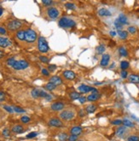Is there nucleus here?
<instances>
[{"label": "nucleus", "instance_id": "1", "mask_svg": "<svg viewBox=\"0 0 139 141\" xmlns=\"http://www.w3.org/2000/svg\"><path fill=\"white\" fill-rule=\"evenodd\" d=\"M75 116H76V112L72 109H68L62 110L59 115V117L63 121H71V120L74 118Z\"/></svg>", "mask_w": 139, "mask_h": 141}, {"label": "nucleus", "instance_id": "2", "mask_svg": "<svg viewBox=\"0 0 139 141\" xmlns=\"http://www.w3.org/2000/svg\"><path fill=\"white\" fill-rule=\"evenodd\" d=\"M58 24L61 27H65V28H69L73 27L75 26V22L72 19H69L67 17H62L59 20Z\"/></svg>", "mask_w": 139, "mask_h": 141}, {"label": "nucleus", "instance_id": "3", "mask_svg": "<svg viewBox=\"0 0 139 141\" xmlns=\"http://www.w3.org/2000/svg\"><path fill=\"white\" fill-rule=\"evenodd\" d=\"M38 47H39V51L42 53H46L49 51V45L47 43L45 38L39 37V40H38Z\"/></svg>", "mask_w": 139, "mask_h": 141}, {"label": "nucleus", "instance_id": "4", "mask_svg": "<svg viewBox=\"0 0 139 141\" xmlns=\"http://www.w3.org/2000/svg\"><path fill=\"white\" fill-rule=\"evenodd\" d=\"M37 39L36 32L32 29H27L25 31V40L27 43H33Z\"/></svg>", "mask_w": 139, "mask_h": 141}, {"label": "nucleus", "instance_id": "5", "mask_svg": "<svg viewBox=\"0 0 139 141\" xmlns=\"http://www.w3.org/2000/svg\"><path fill=\"white\" fill-rule=\"evenodd\" d=\"M29 66L28 62L25 60H20V61H16L15 63L13 66V69L15 70H22L25 69Z\"/></svg>", "mask_w": 139, "mask_h": 141}, {"label": "nucleus", "instance_id": "6", "mask_svg": "<svg viewBox=\"0 0 139 141\" xmlns=\"http://www.w3.org/2000/svg\"><path fill=\"white\" fill-rule=\"evenodd\" d=\"M22 23L20 22V21L17 20H14L11 21L10 22L8 23V28L9 30H11V31H15V30H18L22 27Z\"/></svg>", "mask_w": 139, "mask_h": 141}, {"label": "nucleus", "instance_id": "7", "mask_svg": "<svg viewBox=\"0 0 139 141\" xmlns=\"http://www.w3.org/2000/svg\"><path fill=\"white\" fill-rule=\"evenodd\" d=\"M79 92L81 93H87L90 92V91H92L93 93H97V90L94 87H91V86H85V85H81V86H79Z\"/></svg>", "mask_w": 139, "mask_h": 141}, {"label": "nucleus", "instance_id": "8", "mask_svg": "<svg viewBox=\"0 0 139 141\" xmlns=\"http://www.w3.org/2000/svg\"><path fill=\"white\" fill-rule=\"evenodd\" d=\"M49 126L54 127V128H62L63 127V122L62 121V120L58 119V118H52L50 119L48 122Z\"/></svg>", "mask_w": 139, "mask_h": 141}, {"label": "nucleus", "instance_id": "9", "mask_svg": "<svg viewBox=\"0 0 139 141\" xmlns=\"http://www.w3.org/2000/svg\"><path fill=\"white\" fill-rule=\"evenodd\" d=\"M47 14H48V16L49 18L56 19L59 16V10L56 8L51 7V8L48 9V10H47Z\"/></svg>", "mask_w": 139, "mask_h": 141}, {"label": "nucleus", "instance_id": "10", "mask_svg": "<svg viewBox=\"0 0 139 141\" xmlns=\"http://www.w3.org/2000/svg\"><path fill=\"white\" fill-rule=\"evenodd\" d=\"M64 107H65V104L62 102H55L50 106L51 109L54 110V111H61V110L64 109Z\"/></svg>", "mask_w": 139, "mask_h": 141}, {"label": "nucleus", "instance_id": "11", "mask_svg": "<svg viewBox=\"0 0 139 141\" xmlns=\"http://www.w3.org/2000/svg\"><path fill=\"white\" fill-rule=\"evenodd\" d=\"M49 82L53 85H55V86H60V85L62 84V80L61 77L59 76H52L50 77L49 80Z\"/></svg>", "mask_w": 139, "mask_h": 141}, {"label": "nucleus", "instance_id": "12", "mask_svg": "<svg viewBox=\"0 0 139 141\" xmlns=\"http://www.w3.org/2000/svg\"><path fill=\"white\" fill-rule=\"evenodd\" d=\"M126 132H127L126 128L125 126L124 127L122 126V127H119V128H118L116 129L115 134H116L117 137H119V138H123L124 136H125V134L126 133Z\"/></svg>", "mask_w": 139, "mask_h": 141}, {"label": "nucleus", "instance_id": "13", "mask_svg": "<svg viewBox=\"0 0 139 141\" xmlns=\"http://www.w3.org/2000/svg\"><path fill=\"white\" fill-rule=\"evenodd\" d=\"M83 133V128H81V127H73V128L70 129V133H71V135H76V136H79L80 135L81 133Z\"/></svg>", "mask_w": 139, "mask_h": 141}, {"label": "nucleus", "instance_id": "14", "mask_svg": "<svg viewBox=\"0 0 139 141\" xmlns=\"http://www.w3.org/2000/svg\"><path fill=\"white\" fill-rule=\"evenodd\" d=\"M9 45H11V42L9 39L4 37H0V47L2 48H6Z\"/></svg>", "mask_w": 139, "mask_h": 141}, {"label": "nucleus", "instance_id": "15", "mask_svg": "<svg viewBox=\"0 0 139 141\" xmlns=\"http://www.w3.org/2000/svg\"><path fill=\"white\" fill-rule=\"evenodd\" d=\"M63 76H64V78H66L67 80L72 81V80L75 79L76 74H75V73H74L73 71H70V70H66V71L63 72Z\"/></svg>", "mask_w": 139, "mask_h": 141}, {"label": "nucleus", "instance_id": "16", "mask_svg": "<svg viewBox=\"0 0 139 141\" xmlns=\"http://www.w3.org/2000/svg\"><path fill=\"white\" fill-rule=\"evenodd\" d=\"M109 60H110V56L108 54H103L102 56V60L100 62V65L102 66V67H106V66L108 65Z\"/></svg>", "mask_w": 139, "mask_h": 141}, {"label": "nucleus", "instance_id": "17", "mask_svg": "<svg viewBox=\"0 0 139 141\" xmlns=\"http://www.w3.org/2000/svg\"><path fill=\"white\" fill-rule=\"evenodd\" d=\"M128 80L129 81L131 82V83L134 84H139V75L137 74H130L128 76Z\"/></svg>", "mask_w": 139, "mask_h": 141}, {"label": "nucleus", "instance_id": "18", "mask_svg": "<svg viewBox=\"0 0 139 141\" xmlns=\"http://www.w3.org/2000/svg\"><path fill=\"white\" fill-rule=\"evenodd\" d=\"M98 15L100 16H111L112 14L108 9L102 8V9H101L98 10Z\"/></svg>", "mask_w": 139, "mask_h": 141}, {"label": "nucleus", "instance_id": "19", "mask_svg": "<svg viewBox=\"0 0 139 141\" xmlns=\"http://www.w3.org/2000/svg\"><path fill=\"white\" fill-rule=\"evenodd\" d=\"M11 131H12L13 133H17L18 134V133H22L25 130H24V128H23V127H22L21 125H15L12 128Z\"/></svg>", "mask_w": 139, "mask_h": 141}, {"label": "nucleus", "instance_id": "20", "mask_svg": "<svg viewBox=\"0 0 139 141\" xmlns=\"http://www.w3.org/2000/svg\"><path fill=\"white\" fill-rule=\"evenodd\" d=\"M100 94L98 93H92V94H90V95L87 97V100L88 101H91V102H93V101H96L99 98H100Z\"/></svg>", "mask_w": 139, "mask_h": 141}, {"label": "nucleus", "instance_id": "21", "mask_svg": "<svg viewBox=\"0 0 139 141\" xmlns=\"http://www.w3.org/2000/svg\"><path fill=\"white\" fill-rule=\"evenodd\" d=\"M118 21L120 22L121 25L127 24V17L124 15V14H120V15H119V18H118Z\"/></svg>", "mask_w": 139, "mask_h": 141}, {"label": "nucleus", "instance_id": "22", "mask_svg": "<svg viewBox=\"0 0 139 141\" xmlns=\"http://www.w3.org/2000/svg\"><path fill=\"white\" fill-rule=\"evenodd\" d=\"M85 109H86L87 113H89V114H92V113H94L96 111V105H94V104H90V105H88V106L86 107Z\"/></svg>", "mask_w": 139, "mask_h": 141}, {"label": "nucleus", "instance_id": "23", "mask_svg": "<svg viewBox=\"0 0 139 141\" xmlns=\"http://www.w3.org/2000/svg\"><path fill=\"white\" fill-rule=\"evenodd\" d=\"M16 37L18 38L20 40H25V31L24 30H20L16 33Z\"/></svg>", "mask_w": 139, "mask_h": 141}, {"label": "nucleus", "instance_id": "24", "mask_svg": "<svg viewBox=\"0 0 139 141\" xmlns=\"http://www.w3.org/2000/svg\"><path fill=\"white\" fill-rule=\"evenodd\" d=\"M58 139H59V141H67L68 139V136L67 133H61L58 134Z\"/></svg>", "mask_w": 139, "mask_h": 141}, {"label": "nucleus", "instance_id": "25", "mask_svg": "<svg viewBox=\"0 0 139 141\" xmlns=\"http://www.w3.org/2000/svg\"><path fill=\"white\" fill-rule=\"evenodd\" d=\"M123 125L126 127V128H133L134 126H135V124L133 123V122H131V121H129V120H124L123 121Z\"/></svg>", "mask_w": 139, "mask_h": 141}, {"label": "nucleus", "instance_id": "26", "mask_svg": "<svg viewBox=\"0 0 139 141\" xmlns=\"http://www.w3.org/2000/svg\"><path fill=\"white\" fill-rule=\"evenodd\" d=\"M31 94H32V98H39L40 97V90H39V89H33V90L32 91Z\"/></svg>", "mask_w": 139, "mask_h": 141}, {"label": "nucleus", "instance_id": "27", "mask_svg": "<svg viewBox=\"0 0 139 141\" xmlns=\"http://www.w3.org/2000/svg\"><path fill=\"white\" fill-rule=\"evenodd\" d=\"M129 66H130V64H129V62H127V61H122V62H120V68L122 69V71L123 70H126L129 68Z\"/></svg>", "mask_w": 139, "mask_h": 141}, {"label": "nucleus", "instance_id": "28", "mask_svg": "<svg viewBox=\"0 0 139 141\" xmlns=\"http://www.w3.org/2000/svg\"><path fill=\"white\" fill-rule=\"evenodd\" d=\"M118 34H119V38L122 39H126L127 36H128V34H127L126 31H121V30H119V31H118Z\"/></svg>", "mask_w": 139, "mask_h": 141}, {"label": "nucleus", "instance_id": "29", "mask_svg": "<svg viewBox=\"0 0 139 141\" xmlns=\"http://www.w3.org/2000/svg\"><path fill=\"white\" fill-rule=\"evenodd\" d=\"M119 55L122 56H128V52H127V51L126 50L125 47H119Z\"/></svg>", "mask_w": 139, "mask_h": 141}, {"label": "nucleus", "instance_id": "30", "mask_svg": "<svg viewBox=\"0 0 139 141\" xmlns=\"http://www.w3.org/2000/svg\"><path fill=\"white\" fill-rule=\"evenodd\" d=\"M56 87V86H55V85L49 83V82L48 84H46L45 86H44V88H45L47 91H53V90H55Z\"/></svg>", "mask_w": 139, "mask_h": 141}, {"label": "nucleus", "instance_id": "31", "mask_svg": "<svg viewBox=\"0 0 139 141\" xmlns=\"http://www.w3.org/2000/svg\"><path fill=\"white\" fill-rule=\"evenodd\" d=\"M79 98H80V95H79V93L76 92V91H74V92L70 93V98L73 99V100L79 99Z\"/></svg>", "mask_w": 139, "mask_h": 141}, {"label": "nucleus", "instance_id": "32", "mask_svg": "<svg viewBox=\"0 0 139 141\" xmlns=\"http://www.w3.org/2000/svg\"><path fill=\"white\" fill-rule=\"evenodd\" d=\"M127 141H139L138 135H131L127 138Z\"/></svg>", "mask_w": 139, "mask_h": 141}, {"label": "nucleus", "instance_id": "33", "mask_svg": "<svg viewBox=\"0 0 139 141\" xmlns=\"http://www.w3.org/2000/svg\"><path fill=\"white\" fill-rule=\"evenodd\" d=\"M16 61L14 59V58H9L8 60H7V64H8V66H9V67H12L13 68V66L14 64L15 63Z\"/></svg>", "mask_w": 139, "mask_h": 141}, {"label": "nucleus", "instance_id": "34", "mask_svg": "<svg viewBox=\"0 0 139 141\" xmlns=\"http://www.w3.org/2000/svg\"><path fill=\"white\" fill-rule=\"evenodd\" d=\"M96 51H97V52L99 54H102L105 51V46L103 45V44H101V45H99L97 48H96Z\"/></svg>", "mask_w": 139, "mask_h": 141}, {"label": "nucleus", "instance_id": "35", "mask_svg": "<svg viewBox=\"0 0 139 141\" xmlns=\"http://www.w3.org/2000/svg\"><path fill=\"white\" fill-rule=\"evenodd\" d=\"M3 135L5 138H9L10 137V131L8 128H4L3 130Z\"/></svg>", "mask_w": 139, "mask_h": 141}, {"label": "nucleus", "instance_id": "36", "mask_svg": "<svg viewBox=\"0 0 139 141\" xmlns=\"http://www.w3.org/2000/svg\"><path fill=\"white\" fill-rule=\"evenodd\" d=\"M111 123L114 126H120L121 124H123V121H122V120H114V121H113Z\"/></svg>", "mask_w": 139, "mask_h": 141}, {"label": "nucleus", "instance_id": "37", "mask_svg": "<svg viewBox=\"0 0 139 141\" xmlns=\"http://www.w3.org/2000/svg\"><path fill=\"white\" fill-rule=\"evenodd\" d=\"M65 7L68 9H75V4L72 3H66Z\"/></svg>", "mask_w": 139, "mask_h": 141}, {"label": "nucleus", "instance_id": "38", "mask_svg": "<svg viewBox=\"0 0 139 141\" xmlns=\"http://www.w3.org/2000/svg\"><path fill=\"white\" fill-rule=\"evenodd\" d=\"M37 135H38L37 133H35V132H32V133H28V134L27 135V138H33L36 137Z\"/></svg>", "mask_w": 139, "mask_h": 141}, {"label": "nucleus", "instance_id": "39", "mask_svg": "<svg viewBox=\"0 0 139 141\" xmlns=\"http://www.w3.org/2000/svg\"><path fill=\"white\" fill-rule=\"evenodd\" d=\"M39 60L44 63H48L49 62V59L48 57H46V56H39Z\"/></svg>", "mask_w": 139, "mask_h": 141}, {"label": "nucleus", "instance_id": "40", "mask_svg": "<svg viewBox=\"0 0 139 141\" xmlns=\"http://www.w3.org/2000/svg\"><path fill=\"white\" fill-rule=\"evenodd\" d=\"M78 136L76 135H70L68 136V141H78Z\"/></svg>", "mask_w": 139, "mask_h": 141}, {"label": "nucleus", "instance_id": "41", "mask_svg": "<svg viewBox=\"0 0 139 141\" xmlns=\"http://www.w3.org/2000/svg\"><path fill=\"white\" fill-rule=\"evenodd\" d=\"M13 109H14V111L17 112V113H24L25 112V109H23L20 107H14Z\"/></svg>", "mask_w": 139, "mask_h": 141}, {"label": "nucleus", "instance_id": "42", "mask_svg": "<svg viewBox=\"0 0 139 141\" xmlns=\"http://www.w3.org/2000/svg\"><path fill=\"white\" fill-rule=\"evenodd\" d=\"M21 121H22L23 123H28V122L30 121V118L28 116H22V118H21Z\"/></svg>", "mask_w": 139, "mask_h": 141}, {"label": "nucleus", "instance_id": "43", "mask_svg": "<svg viewBox=\"0 0 139 141\" xmlns=\"http://www.w3.org/2000/svg\"><path fill=\"white\" fill-rule=\"evenodd\" d=\"M128 32L131 33V34H134L136 32V28L135 27H128Z\"/></svg>", "mask_w": 139, "mask_h": 141}, {"label": "nucleus", "instance_id": "44", "mask_svg": "<svg viewBox=\"0 0 139 141\" xmlns=\"http://www.w3.org/2000/svg\"><path fill=\"white\" fill-rule=\"evenodd\" d=\"M114 25H115V27H116L117 29H121L122 28V25L120 24V22L118 21V19L114 22Z\"/></svg>", "mask_w": 139, "mask_h": 141}, {"label": "nucleus", "instance_id": "45", "mask_svg": "<svg viewBox=\"0 0 139 141\" xmlns=\"http://www.w3.org/2000/svg\"><path fill=\"white\" fill-rule=\"evenodd\" d=\"M4 109H6V111H8V112H9V113H13V112H14L13 108H11V107H9V106H7V105H4Z\"/></svg>", "mask_w": 139, "mask_h": 141}, {"label": "nucleus", "instance_id": "46", "mask_svg": "<svg viewBox=\"0 0 139 141\" xmlns=\"http://www.w3.org/2000/svg\"><path fill=\"white\" fill-rule=\"evenodd\" d=\"M42 3H43L44 5L49 6V5H50V4H52V1H50V0H43Z\"/></svg>", "mask_w": 139, "mask_h": 141}, {"label": "nucleus", "instance_id": "47", "mask_svg": "<svg viewBox=\"0 0 139 141\" xmlns=\"http://www.w3.org/2000/svg\"><path fill=\"white\" fill-rule=\"evenodd\" d=\"M120 75H121V77H122L123 79H126V78H127V75H128V73H127V71H126V70H123V71L121 72Z\"/></svg>", "mask_w": 139, "mask_h": 141}, {"label": "nucleus", "instance_id": "48", "mask_svg": "<svg viewBox=\"0 0 139 141\" xmlns=\"http://www.w3.org/2000/svg\"><path fill=\"white\" fill-rule=\"evenodd\" d=\"M48 69H49V71L54 72L56 70V65H49L48 67Z\"/></svg>", "mask_w": 139, "mask_h": 141}, {"label": "nucleus", "instance_id": "49", "mask_svg": "<svg viewBox=\"0 0 139 141\" xmlns=\"http://www.w3.org/2000/svg\"><path fill=\"white\" fill-rule=\"evenodd\" d=\"M86 100H87V98L85 97H80L79 98V103H84L86 102Z\"/></svg>", "mask_w": 139, "mask_h": 141}, {"label": "nucleus", "instance_id": "50", "mask_svg": "<svg viewBox=\"0 0 139 141\" xmlns=\"http://www.w3.org/2000/svg\"><path fill=\"white\" fill-rule=\"evenodd\" d=\"M42 74H43L44 75H45V76H49V72L46 69H42Z\"/></svg>", "mask_w": 139, "mask_h": 141}, {"label": "nucleus", "instance_id": "51", "mask_svg": "<svg viewBox=\"0 0 139 141\" xmlns=\"http://www.w3.org/2000/svg\"><path fill=\"white\" fill-rule=\"evenodd\" d=\"M4 98H5V95H4V93L3 91H0V102H3L4 100Z\"/></svg>", "mask_w": 139, "mask_h": 141}, {"label": "nucleus", "instance_id": "52", "mask_svg": "<svg viewBox=\"0 0 139 141\" xmlns=\"http://www.w3.org/2000/svg\"><path fill=\"white\" fill-rule=\"evenodd\" d=\"M0 34H6V30L4 29V27H0Z\"/></svg>", "mask_w": 139, "mask_h": 141}, {"label": "nucleus", "instance_id": "53", "mask_svg": "<svg viewBox=\"0 0 139 141\" xmlns=\"http://www.w3.org/2000/svg\"><path fill=\"white\" fill-rule=\"evenodd\" d=\"M110 35H111L112 37H114L115 35H116V32H114V31H111L110 32Z\"/></svg>", "mask_w": 139, "mask_h": 141}, {"label": "nucleus", "instance_id": "54", "mask_svg": "<svg viewBox=\"0 0 139 141\" xmlns=\"http://www.w3.org/2000/svg\"><path fill=\"white\" fill-rule=\"evenodd\" d=\"M4 56V53L3 52V51H0V58H2Z\"/></svg>", "mask_w": 139, "mask_h": 141}, {"label": "nucleus", "instance_id": "55", "mask_svg": "<svg viewBox=\"0 0 139 141\" xmlns=\"http://www.w3.org/2000/svg\"><path fill=\"white\" fill-rule=\"evenodd\" d=\"M3 12H4V9H3V8H1V7H0V16L2 15V14H3Z\"/></svg>", "mask_w": 139, "mask_h": 141}, {"label": "nucleus", "instance_id": "56", "mask_svg": "<svg viewBox=\"0 0 139 141\" xmlns=\"http://www.w3.org/2000/svg\"><path fill=\"white\" fill-rule=\"evenodd\" d=\"M78 141H84V140H82V139H79V140H78Z\"/></svg>", "mask_w": 139, "mask_h": 141}, {"label": "nucleus", "instance_id": "57", "mask_svg": "<svg viewBox=\"0 0 139 141\" xmlns=\"http://www.w3.org/2000/svg\"><path fill=\"white\" fill-rule=\"evenodd\" d=\"M0 141H2V140H0Z\"/></svg>", "mask_w": 139, "mask_h": 141}]
</instances>
